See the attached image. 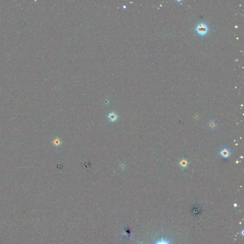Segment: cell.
I'll use <instances>...</instances> for the list:
<instances>
[{"label":"cell","mask_w":244,"mask_h":244,"mask_svg":"<svg viewBox=\"0 0 244 244\" xmlns=\"http://www.w3.org/2000/svg\"><path fill=\"white\" fill-rule=\"evenodd\" d=\"M209 27L207 23L202 22L198 24L195 28V30L197 34L200 36L206 35L209 32Z\"/></svg>","instance_id":"6da1fadb"},{"label":"cell","mask_w":244,"mask_h":244,"mask_svg":"<svg viewBox=\"0 0 244 244\" xmlns=\"http://www.w3.org/2000/svg\"><path fill=\"white\" fill-rule=\"evenodd\" d=\"M107 117L109 122L112 123L116 122L119 118V116H118L116 112H114V111L109 113L108 114Z\"/></svg>","instance_id":"7a4b0ae2"},{"label":"cell","mask_w":244,"mask_h":244,"mask_svg":"<svg viewBox=\"0 0 244 244\" xmlns=\"http://www.w3.org/2000/svg\"><path fill=\"white\" fill-rule=\"evenodd\" d=\"M221 157L224 158H228L231 155V152L228 147H225L221 149L219 152Z\"/></svg>","instance_id":"3957f363"},{"label":"cell","mask_w":244,"mask_h":244,"mask_svg":"<svg viewBox=\"0 0 244 244\" xmlns=\"http://www.w3.org/2000/svg\"><path fill=\"white\" fill-rule=\"evenodd\" d=\"M153 244H171V242L169 239L162 237L161 239L156 241Z\"/></svg>","instance_id":"277c9868"},{"label":"cell","mask_w":244,"mask_h":244,"mask_svg":"<svg viewBox=\"0 0 244 244\" xmlns=\"http://www.w3.org/2000/svg\"><path fill=\"white\" fill-rule=\"evenodd\" d=\"M208 125L209 127L212 130H214L216 128L217 126V123L215 120H211V121L209 122V123Z\"/></svg>","instance_id":"5b68a950"},{"label":"cell","mask_w":244,"mask_h":244,"mask_svg":"<svg viewBox=\"0 0 244 244\" xmlns=\"http://www.w3.org/2000/svg\"><path fill=\"white\" fill-rule=\"evenodd\" d=\"M188 165V162L186 159H183L179 162V165L182 167L183 169H185Z\"/></svg>","instance_id":"8992f818"},{"label":"cell","mask_w":244,"mask_h":244,"mask_svg":"<svg viewBox=\"0 0 244 244\" xmlns=\"http://www.w3.org/2000/svg\"><path fill=\"white\" fill-rule=\"evenodd\" d=\"M53 144L55 146L59 147L62 144V141L59 138H56L53 141Z\"/></svg>","instance_id":"52a82bcc"}]
</instances>
